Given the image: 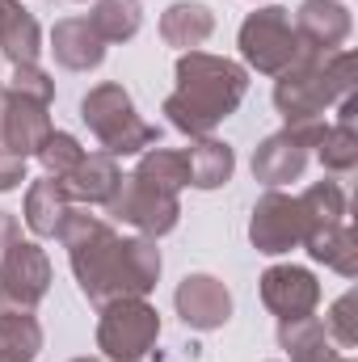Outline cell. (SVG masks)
Instances as JSON below:
<instances>
[{
  "mask_svg": "<svg viewBox=\"0 0 358 362\" xmlns=\"http://www.w3.org/2000/svg\"><path fill=\"white\" fill-rule=\"evenodd\" d=\"M139 181L165 189V194H181L190 185V165H185V152L178 148H148L139 152V165L131 169Z\"/></svg>",
  "mask_w": 358,
  "mask_h": 362,
  "instance_id": "cell-25",
  "label": "cell"
},
{
  "mask_svg": "<svg viewBox=\"0 0 358 362\" xmlns=\"http://www.w3.org/2000/svg\"><path fill=\"white\" fill-rule=\"evenodd\" d=\"M258 295L266 303L270 316L282 320H299V316H316L321 308V282L316 274L304 270V266H270L262 278H258Z\"/></svg>",
  "mask_w": 358,
  "mask_h": 362,
  "instance_id": "cell-9",
  "label": "cell"
},
{
  "mask_svg": "<svg viewBox=\"0 0 358 362\" xmlns=\"http://www.w3.org/2000/svg\"><path fill=\"white\" fill-rule=\"evenodd\" d=\"M118 181H122V169H118V160L110 152H85V160L59 181V185L81 206H105L110 194L118 189Z\"/></svg>",
  "mask_w": 358,
  "mask_h": 362,
  "instance_id": "cell-16",
  "label": "cell"
},
{
  "mask_svg": "<svg viewBox=\"0 0 358 362\" xmlns=\"http://www.w3.org/2000/svg\"><path fill=\"white\" fill-rule=\"evenodd\" d=\"M105 215L118 219V223H131L139 236L161 240V236H169V232L178 228L181 198L156 189V185H148V181H139L135 173H122L118 189H114L110 202H105Z\"/></svg>",
  "mask_w": 358,
  "mask_h": 362,
  "instance_id": "cell-7",
  "label": "cell"
},
{
  "mask_svg": "<svg viewBox=\"0 0 358 362\" xmlns=\"http://www.w3.org/2000/svg\"><path fill=\"white\" fill-rule=\"evenodd\" d=\"M4 114H8V89L0 85V148H4Z\"/></svg>",
  "mask_w": 358,
  "mask_h": 362,
  "instance_id": "cell-33",
  "label": "cell"
},
{
  "mask_svg": "<svg viewBox=\"0 0 358 362\" xmlns=\"http://www.w3.org/2000/svg\"><path fill=\"white\" fill-rule=\"evenodd\" d=\"M97 350L110 362H139L161 341V312L148 299H114L97 308Z\"/></svg>",
  "mask_w": 358,
  "mask_h": 362,
  "instance_id": "cell-6",
  "label": "cell"
},
{
  "mask_svg": "<svg viewBox=\"0 0 358 362\" xmlns=\"http://www.w3.org/2000/svg\"><path fill=\"white\" fill-rule=\"evenodd\" d=\"M236 47H241L245 68H253V72H262V76H282L287 68H295V64L312 51V47H304V38L295 34L291 8H282V4H258V8L241 21Z\"/></svg>",
  "mask_w": 358,
  "mask_h": 362,
  "instance_id": "cell-5",
  "label": "cell"
},
{
  "mask_svg": "<svg viewBox=\"0 0 358 362\" xmlns=\"http://www.w3.org/2000/svg\"><path fill=\"white\" fill-rule=\"evenodd\" d=\"M81 118L93 131V139L101 144V152H110L114 160L118 156H139L148 148L161 144V131L152 122L139 118L131 93L122 89L118 81H101L81 97Z\"/></svg>",
  "mask_w": 358,
  "mask_h": 362,
  "instance_id": "cell-4",
  "label": "cell"
},
{
  "mask_svg": "<svg viewBox=\"0 0 358 362\" xmlns=\"http://www.w3.org/2000/svg\"><path fill=\"white\" fill-rule=\"evenodd\" d=\"M291 21H295V34L304 38V47H312L321 55L346 47V38L354 30V17L342 0H304Z\"/></svg>",
  "mask_w": 358,
  "mask_h": 362,
  "instance_id": "cell-13",
  "label": "cell"
},
{
  "mask_svg": "<svg viewBox=\"0 0 358 362\" xmlns=\"http://www.w3.org/2000/svg\"><path fill=\"white\" fill-rule=\"evenodd\" d=\"M13 93H21V97H30V101H42V105H51L55 101V81H51V72H42L38 64H21V68H13Z\"/></svg>",
  "mask_w": 358,
  "mask_h": 362,
  "instance_id": "cell-30",
  "label": "cell"
},
{
  "mask_svg": "<svg viewBox=\"0 0 358 362\" xmlns=\"http://www.w3.org/2000/svg\"><path fill=\"white\" fill-rule=\"evenodd\" d=\"M21 236V228H17V215L13 211H0V262H4V253H8V245Z\"/></svg>",
  "mask_w": 358,
  "mask_h": 362,
  "instance_id": "cell-32",
  "label": "cell"
},
{
  "mask_svg": "<svg viewBox=\"0 0 358 362\" xmlns=\"http://www.w3.org/2000/svg\"><path fill=\"white\" fill-rule=\"evenodd\" d=\"M89 25L97 30V38L110 42H131L144 25V4L139 0H97L89 13Z\"/></svg>",
  "mask_w": 358,
  "mask_h": 362,
  "instance_id": "cell-24",
  "label": "cell"
},
{
  "mask_svg": "<svg viewBox=\"0 0 358 362\" xmlns=\"http://www.w3.org/2000/svg\"><path fill=\"white\" fill-rule=\"evenodd\" d=\"M0 55L13 68L38 64L42 55V25L34 13L21 8V0H0Z\"/></svg>",
  "mask_w": 358,
  "mask_h": 362,
  "instance_id": "cell-17",
  "label": "cell"
},
{
  "mask_svg": "<svg viewBox=\"0 0 358 362\" xmlns=\"http://www.w3.org/2000/svg\"><path fill=\"white\" fill-rule=\"evenodd\" d=\"M316 160L329 173H350L358 165V131L354 122H329L321 144H316Z\"/></svg>",
  "mask_w": 358,
  "mask_h": 362,
  "instance_id": "cell-26",
  "label": "cell"
},
{
  "mask_svg": "<svg viewBox=\"0 0 358 362\" xmlns=\"http://www.w3.org/2000/svg\"><path fill=\"white\" fill-rule=\"evenodd\" d=\"M51 55L68 72H97L105 64V42L97 38L89 17H64L51 25Z\"/></svg>",
  "mask_w": 358,
  "mask_h": 362,
  "instance_id": "cell-14",
  "label": "cell"
},
{
  "mask_svg": "<svg viewBox=\"0 0 358 362\" xmlns=\"http://www.w3.org/2000/svg\"><path fill=\"white\" fill-rule=\"evenodd\" d=\"M55 240L68 249L76 286L93 308L114 299H148L165 270L152 236H118L105 215H89V206H72Z\"/></svg>",
  "mask_w": 358,
  "mask_h": 362,
  "instance_id": "cell-1",
  "label": "cell"
},
{
  "mask_svg": "<svg viewBox=\"0 0 358 362\" xmlns=\"http://www.w3.org/2000/svg\"><path fill=\"white\" fill-rule=\"evenodd\" d=\"M47 110H51V105L30 101V97H21V93L8 89V114H4V152H17V156H25V160H30V156H38L42 139L55 131Z\"/></svg>",
  "mask_w": 358,
  "mask_h": 362,
  "instance_id": "cell-15",
  "label": "cell"
},
{
  "mask_svg": "<svg viewBox=\"0 0 358 362\" xmlns=\"http://www.w3.org/2000/svg\"><path fill=\"white\" fill-rule=\"evenodd\" d=\"M72 206H76V202L64 194V185L42 173L38 181H30V189H25L21 219H25V228H30L38 240H51V236H59V223H64V215H68Z\"/></svg>",
  "mask_w": 358,
  "mask_h": 362,
  "instance_id": "cell-18",
  "label": "cell"
},
{
  "mask_svg": "<svg viewBox=\"0 0 358 362\" xmlns=\"http://www.w3.org/2000/svg\"><path fill=\"white\" fill-rule=\"evenodd\" d=\"M0 362H30V358H17V354H8V350H0Z\"/></svg>",
  "mask_w": 358,
  "mask_h": 362,
  "instance_id": "cell-34",
  "label": "cell"
},
{
  "mask_svg": "<svg viewBox=\"0 0 358 362\" xmlns=\"http://www.w3.org/2000/svg\"><path fill=\"white\" fill-rule=\"evenodd\" d=\"M0 291L25 308H38L51 291V257L38 240H13L0 262Z\"/></svg>",
  "mask_w": 358,
  "mask_h": 362,
  "instance_id": "cell-11",
  "label": "cell"
},
{
  "mask_svg": "<svg viewBox=\"0 0 358 362\" xmlns=\"http://www.w3.org/2000/svg\"><path fill=\"white\" fill-rule=\"evenodd\" d=\"M173 93L165 97L161 114H169V127L202 139L211 135L224 118H232L249 93V68L228 59V55H211V51H181L178 68H173Z\"/></svg>",
  "mask_w": 358,
  "mask_h": 362,
  "instance_id": "cell-2",
  "label": "cell"
},
{
  "mask_svg": "<svg viewBox=\"0 0 358 362\" xmlns=\"http://www.w3.org/2000/svg\"><path fill=\"white\" fill-rule=\"evenodd\" d=\"M173 308H178L181 325L194 333H215L232 320V291L215 278V274H185L173 291Z\"/></svg>",
  "mask_w": 358,
  "mask_h": 362,
  "instance_id": "cell-10",
  "label": "cell"
},
{
  "mask_svg": "<svg viewBox=\"0 0 358 362\" xmlns=\"http://www.w3.org/2000/svg\"><path fill=\"white\" fill-rule=\"evenodd\" d=\"M215 30V13L198 0H178L161 13V38L178 51H198Z\"/></svg>",
  "mask_w": 358,
  "mask_h": 362,
  "instance_id": "cell-20",
  "label": "cell"
},
{
  "mask_svg": "<svg viewBox=\"0 0 358 362\" xmlns=\"http://www.w3.org/2000/svg\"><path fill=\"white\" fill-rule=\"evenodd\" d=\"M81 160H85V148H81V139H76L72 131H51V135L42 139V148H38V165H42V173L55 177V181H64Z\"/></svg>",
  "mask_w": 358,
  "mask_h": 362,
  "instance_id": "cell-28",
  "label": "cell"
},
{
  "mask_svg": "<svg viewBox=\"0 0 358 362\" xmlns=\"http://www.w3.org/2000/svg\"><path fill=\"white\" fill-rule=\"evenodd\" d=\"M278 346L291 354V362H342V350L333 346V337L325 333V320H316V316L282 320Z\"/></svg>",
  "mask_w": 358,
  "mask_h": 362,
  "instance_id": "cell-21",
  "label": "cell"
},
{
  "mask_svg": "<svg viewBox=\"0 0 358 362\" xmlns=\"http://www.w3.org/2000/svg\"><path fill=\"white\" fill-rule=\"evenodd\" d=\"M308 236V215L299 206L295 194H282V189H266L258 202H253V215H249V245L266 257H282L291 249H299Z\"/></svg>",
  "mask_w": 358,
  "mask_h": 362,
  "instance_id": "cell-8",
  "label": "cell"
},
{
  "mask_svg": "<svg viewBox=\"0 0 358 362\" xmlns=\"http://www.w3.org/2000/svg\"><path fill=\"white\" fill-rule=\"evenodd\" d=\"M185 165H190V185L194 189H219L236 173V152L224 139L202 135V139H194L185 148Z\"/></svg>",
  "mask_w": 358,
  "mask_h": 362,
  "instance_id": "cell-22",
  "label": "cell"
},
{
  "mask_svg": "<svg viewBox=\"0 0 358 362\" xmlns=\"http://www.w3.org/2000/svg\"><path fill=\"white\" fill-rule=\"evenodd\" d=\"M342 362H354V358H342Z\"/></svg>",
  "mask_w": 358,
  "mask_h": 362,
  "instance_id": "cell-36",
  "label": "cell"
},
{
  "mask_svg": "<svg viewBox=\"0 0 358 362\" xmlns=\"http://www.w3.org/2000/svg\"><path fill=\"white\" fill-rule=\"evenodd\" d=\"M304 249L312 262L329 266L342 278H358V240L346 223H321V228H308L304 236Z\"/></svg>",
  "mask_w": 358,
  "mask_h": 362,
  "instance_id": "cell-19",
  "label": "cell"
},
{
  "mask_svg": "<svg viewBox=\"0 0 358 362\" xmlns=\"http://www.w3.org/2000/svg\"><path fill=\"white\" fill-rule=\"evenodd\" d=\"M354 85L358 81H354V51L350 47H337L329 55L308 51L295 68L274 76V110L282 114V122L325 118V110L354 97Z\"/></svg>",
  "mask_w": 358,
  "mask_h": 362,
  "instance_id": "cell-3",
  "label": "cell"
},
{
  "mask_svg": "<svg viewBox=\"0 0 358 362\" xmlns=\"http://www.w3.org/2000/svg\"><path fill=\"white\" fill-rule=\"evenodd\" d=\"M68 362H101V358H89V354H85V358H68Z\"/></svg>",
  "mask_w": 358,
  "mask_h": 362,
  "instance_id": "cell-35",
  "label": "cell"
},
{
  "mask_svg": "<svg viewBox=\"0 0 358 362\" xmlns=\"http://www.w3.org/2000/svg\"><path fill=\"white\" fill-rule=\"evenodd\" d=\"M299 206L308 215V228H321V223H346V194L337 181H312L304 194H299Z\"/></svg>",
  "mask_w": 358,
  "mask_h": 362,
  "instance_id": "cell-27",
  "label": "cell"
},
{
  "mask_svg": "<svg viewBox=\"0 0 358 362\" xmlns=\"http://www.w3.org/2000/svg\"><path fill=\"white\" fill-rule=\"evenodd\" d=\"M325 333H329L337 346H346V350L358 346V295L354 291H346V295L333 299V308H329V316H325Z\"/></svg>",
  "mask_w": 358,
  "mask_h": 362,
  "instance_id": "cell-29",
  "label": "cell"
},
{
  "mask_svg": "<svg viewBox=\"0 0 358 362\" xmlns=\"http://www.w3.org/2000/svg\"><path fill=\"white\" fill-rule=\"evenodd\" d=\"M0 350H8L17 358H30V362L42 350V325H38L34 308L17 303L4 291H0Z\"/></svg>",
  "mask_w": 358,
  "mask_h": 362,
  "instance_id": "cell-23",
  "label": "cell"
},
{
  "mask_svg": "<svg viewBox=\"0 0 358 362\" xmlns=\"http://www.w3.org/2000/svg\"><path fill=\"white\" fill-rule=\"evenodd\" d=\"M308 156H312V148H308L291 127H282V131L266 135V139L253 148V177L262 181L266 189H282L287 181L304 177Z\"/></svg>",
  "mask_w": 358,
  "mask_h": 362,
  "instance_id": "cell-12",
  "label": "cell"
},
{
  "mask_svg": "<svg viewBox=\"0 0 358 362\" xmlns=\"http://www.w3.org/2000/svg\"><path fill=\"white\" fill-rule=\"evenodd\" d=\"M21 181H25V156H17V152H4V148H0V194L17 189Z\"/></svg>",
  "mask_w": 358,
  "mask_h": 362,
  "instance_id": "cell-31",
  "label": "cell"
}]
</instances>
